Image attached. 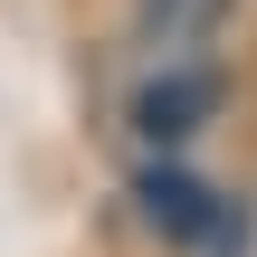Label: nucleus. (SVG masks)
Returning a JSON list of instances; mask_svg holds the SVG:
<instances>
[{
  "label": "nucleus",
  "mask_w": 257,
  "mask_h": 257,
  "mask_svg": "<svg viewBox=\"0 0 257 257\" xmlns=\"http://www.w3.org/2000/svg\"><path fill=\"white\" fill-rule=\"evenodd\" d=\"M210 114H219V76H210L200 57H153V76H143L134 105H124V124H134L153 153H181Z\"/></svg>",
  "instance_id": "1"
},
{
  "label": "nucleus",
  "mask_w": 257,
  "mask_h": 257,
  "mask_svg": "<svg viewBox=\"0 0 257 257\" xmlns=\"http://www.w3.org/2000/svg\"><path fill=\"white\" fill-rule=\"evenodd\" d=\"M134 191H143V219H153V229H162L172 248H229V238H248V229H238V210H229V200H219L210 181L172 172V162H153V172H143Z\"/></svg>",
  "instance_id": "2"
},
{
  "label": "nucleus",
  "mask_w": 257,
  "mask_h": 257,
  "mask_svg": "<svg viewBox=\"0 0 257 257\" xmlns=\"http://www.w3.org/2000/svg\"><path fill=\"white\" fill-rule=\"evenodd\" d=\"M238 0H134V48L143 57H200L229 29Z\"/></svg>",
  "instance_id": "3"
}]
</instances>
